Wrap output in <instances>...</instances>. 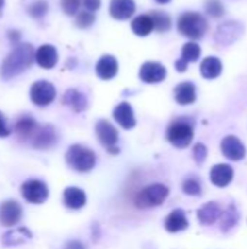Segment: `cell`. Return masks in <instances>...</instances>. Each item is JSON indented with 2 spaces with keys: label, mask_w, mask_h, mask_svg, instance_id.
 I'll use <instances>...</instances> for the list:
<instances>
[{
  "label": "cell",
  "mask_w": 247,
  "mask_h": 249,
  "mask_svg": "<svg viewBox=\"0 0 247 249\" xmlns=\"http://www.w3.org/2000/svg\"><path fill=\"white\" fill-rule=\"evenodd\" d=\"M33 55L35 51L32 48L31 44H17L4 58L3 64H1V70L0 74L4 80H9L20 73H23L25 70H28L33 61Z\"/></svg>",
  "instance_id": "6da1fadb"
},
{
  "label": "cell",
  "mask_w": 247,
  "mask_h": 249,
  "mask_svg": "<svg viewBox=\"0 0 247 249\" xmlns=\"http://www.w3.org/2000/svg\"><path fill=\"white\" fill-rule=\"evenodd\" d=\"M67 165L77 172H89L96 165V155L86 146L73 144L66 153Z\"/></svg>",
  "instance_id": "7a4b0ae2"
},
{
  "label": "cell",
  "mask_w": 247,
  "mask_h": 249,
  "mask_svg": "<svg viewBox=\"0 0 247 249\" xmlns=\"http://www.w3.org/2000/svg\"><path fill=\"white\" fill-rule=\"evenodd\" d=\"M178 29L183 36L191 39H201L208 29V23L201 13L185 12L178 19Z\"/></svg>",
  "instance_id": "3957f363"
},
{
  "label": "cell",
  "mask_w": 247,
  "mask_h": 249,
  "mask_svg": "<svg viewBox=\"0 0 247 249\" xmlns=\"http://www.w3.org/2000/svg\"><path fill=\"white\" fill-rule=\"evenodd\" d=\"M169 196V188L163 184H151L146 188H143L137 197H135V206L138 209H150L157 207Z\"/></svg>",
  "instance_id": "277c9868"
},
{
  "label": "cell",
  "mask_w": 247,
  "mask_h": 249,
  "mask_svg": "<svg viewBox=\"0 0 247 249\" xmlns=\"http://www.w3.org/2000/svg\"><path fill=\"white\" fill-rule=\"evenodd\" d=\"M167 140L178 149L188 147L194 140V127L185 120L173 121L167 128Z\"/></svg>",
  "instance_id": "5b68a950"
},
{
  "label": "cell",
  "mask_w": 247,
  "mask_h": 249,
  "mask_svg": "<svg viewBox=\"0 0 247 249\" xmlns=\"http://www.w3.org/2000/svg\"><path fill=\"white\" fill-rule=\"evenodd\" d=\"M22 196L26 201L32 204H42L47 201L49 191L48 187L39 181V179H29L25 184H22Z\"/></svg>",
  "instance_id": "8992f818"
},
{
  "label": "cell",
  "mask_w": 247,
  "mask_h": 249,
  "mask_svg": "<svg viewBox=\"0 0 247 249\" xmlns=\"http://www.w3.org/2000/svg\"><path fill=\"white\" fill-rule=\"evenodd\" d=\"M55 88L47 80H38L31 88V101L38 107H47L55 99Z\"/></svg>",
  "instance_id": "52a82bcc"
},
{
  "label": "cell",
  "mask_w": 247,
  "mask_h": 249,
  "mask_svg": "<svg viewBox=\"0 0 247 249\" xmlns=\"http://www.w3.org/2000/svg\"><path fill=\"white\" fill-rule=\"evenodd\" d=\"M22 219V207L15 200H7L0 206V223L3 226H16Z\"/></svg>",
  "instance_id": "ba28073f"
},
{
  "label": "cell",
  "mask_w": 247,
  "mask_h": 249,
  "mask_svg": "<svg viewBox=\"0 0 247 249\" xmlns=\"http://www.w3.org/2000/svg\"><path fill=\"white\" fill-rule=\"evenodd\" d=\"M166 74V67L157 61H147L140 69V79L144 83H160L165 80Z\"/></svg>",
  "instance_id": "9c48e42d"
},
{
  "label": "cell",
  "mask_w": 247,
  "mask_h": 249,
  "mask_svg": "<svg viewBox=\"0 0 247 249\" xmlns=\"http://www.w3.org/2000/svg\"><path fill=\"white\" fill-rule=\"evenodd\" d=\"M221 152L227 159L234 160V162L242 160L246 156V147L242 143V140L237 139L236 136H227V137L223 139Z\"/></svg>",
  "instance_id": "30bf717a"
},
{
  "label": "cell",
  "mask_w": 247,
  "mask_h": 249,
  "mask_svg": "<svg viewBox=\"0 0 247 249\" xmlns=\"http://www.w3.org/2000/svg\"><path fill=\"white\" fill-rule=\"evenodd\" d=\"M242 32H243V26L237 23L236 20H230V22L220 25V28L215 32V39L223 45H230L237 38H240Z\"/></svg>",
  "instance_id": "8fae6325"
},
{
  "label": "cell",
  "mask_w": 247,
  "mask_h": 249,
  "mask_svg": "<svg viewBox=\"0 0 247 249\" xmlns=\"http://www.w3.org/2000/svg\"><path fill=\"white\" fill-rule=\"evenodd\" d=\"M57 131L52 125H42L38 127L32 137V146L35 149H49L57 143Z\"/></svg>",
  "instance_id": "7c38bea8"
},
{
  "label": "cell",
  "mask_w": 247,
  "mask_h": 249,
  "mask_svg": "<svg viewBox=\"0 0 247 249\" xmlns=\"http://www.w3.org/2000/svg\"><path fill=\"white\" fill-rule=\"evenodd\" d=\"M96 134L99 142L105 146V147H115L118 143V131L116 128L106 120H100L96 124Z\"/></svg>",
  "instance_id": "4fadbf2b"
},
{
  "label": "cell",
  "mask_w": 247,
  "mask_h": 249,
  "mask_svg": "<svg viewBox=\"0 0 247 249\" xmlns=\"http://www.w3.org/2000/svg\"><path fill=\"white\" fill-rule=\"evenodd\" d=\"M114 118L115 121L125 130H131L135 127V117H134V111L132 107L128 102H121L119 105L115 107L114 109Z\"/></svg>",
  "instance_id": "5bb4252c"
},
{
  "label": "cell",
  "mask_w": 247,
  "mask_h": 249,
  "mask_svg": "<svg viewBox=\"0 0 247 249\" xmlns=\"http://www.w3.org/2000/svg\"><path fill=\"white\" fill-rule=\"evenodd\" d=\"M233 177H234V171L230 165L227 163H220V165H215L213 166L211 172H210V179L214 185L220 187V188H224L227 187L231 181H233Z\"/></svg>",
  "instance_id": "9a60e30c"
},
{
  "label": "cell",
  "mask_w": 247,
  "mask_h": 249,
  "mask_svg": "<svg viewBox=\"0 0 247 249\" xmlns=\"http://www.w3.org/2000/svg\"><path fill=\"white\" fill-rule=\"evenodd\" d=\"M33 58L36 60V63H38L42 69L49 70V69H52V67L57 64V61H58V54H57L55 47H52V45H49V44H44V45H41V47L36 50Z\"/></svg>",
  "instance_id": "2e32d148"
},
{
  "label": "cell",
  "mask_w": 247,
  "mask_h": 249,
  "mask_svg": "<svg viewBox=\"0 0 247 249\" xmlns=\"http://www.w3.org/2000/svg\"><path fill=\"white\" fill-rule=\"evenodd\" d=\"M221 214H223V209H221V206H220L218 203H215V201H210V203L204 204V206L198 210V213H197L199 223H201V225H205V226L214 225V223L221 217Z\"/></svg>",
  "instance_id": "e0dca14e"
},
{
  "label": "cell",
  "mask_w": 247,
  "mask_h": 249,
  "mask_svg": "<svg viewBox=\"0 0 247 249\" xmlns=\"http://www.w3.org/2000/svg\"><path fill=\"white\" fill-rule=\"evenodd\" d=\"M111 16L118 20L130 19L135 12V3L134 0H111L109 6Z\"/></svg>",
  "instance_id": "ac0fdd59"
},
{
  "label": "cell",
  "mask_w": 247,
  "mask_h": 249,
  "mask_svg": "<svg viewBox=\"0 0 247 249\" xmlns=\"http://www.w3.org/2000/svg\"><path fill=\"white\" fill-rule=\"evenodd\" d=\"M118 73V61L114 55H103L96 64V74L103 80H111Z\"/></svg>",
  "instance_id": "d6986e66"
},
{
  "label": "cell",
  "mask_w": 247,
  "mask_h": 249,
  "mask_svg": "<svg viewBox=\"0 0 247 249\" xmlns=\"http://www.w3.org/2000/svg\"><path fill=\"white\" fill-rule=\"evenodd\" d=\"M188 226H189V223H188L186 214H185V212L181 210V209L173 210V212L166 217V222H165V228H166V231L170 232V233L182 232V231H185Z\"/></svg>",
  "instance_id": "ffe728a7"
},
{
  "label": "cell",
  "mask_w": 247,
  "mask_h": 249,
  "mask_svg": "<svg viewBox=\"0 0 247 249\" xmlns=\"http://www.w3.org/2000/svg\"><path fill=\"white\" fill-rule=\"evenodd\" d=\"M175 99L181 105H191L197 99L195 85L191 82H182L175 88Z\"/></svg>",
  "instance_id": "44dd1931"
},
{
  "label": "cell",
  "mask_w": 247,
  "mask_h": 249,
  "mask_svg": "<svg viewBox=\"0 0 247 249\" xmlns=\"http://www.w3.org/2000/svg\"><path fill=\"white\" fill-rule=\"evenodd\" d=\"M63 104L67 105L74 112H82V111H84L87 108L86 96L77 89H68L63 96Z\"/></svg>",
  "instance_id": "7402d4cb"
},
{
  "label": "cell",
  "mask_w": 247,
  "mask_h": 249,
  "mask_svg": "<svg viewBox=\"0 0 247 249\" xmlns=\"http://www.w3.org/2000/svg\"><path fill=\"white\" fill-rule=\"evenodd\" d=\"M64 204L71 210H79L86 206V194L77 187H68L64 191Z\"/></svg>",
  "instance_id": "603a6c76"
},
{
  "label": "cell",
  "mask_w": 247,
  "mask_h": 249,
  "mask_svg": "<svg viewBox=\"0 0 247 249\" xmlns=\"http://www.w3.org/2000/svg\"><path fill=\"white\" fill-rule=\"evenodd\" d=\"M32 238V233L26 229V228H16L13 231H9L3 235L1 238V244L4 247H15V245H20L25 244L26 241H29Z\"/></svg>",
  "instance_id": "cb8c5ba5"
},
{
  "label": "cell",
  "mask_w": 247,
  "mask_h": 249,
  "mask_svg": "<svg viewBox=\"0 0 247 249\" xmlns=\"http://www.w3.org/2000/svg\"><path fill=\"white\" fill-rule=\"evenodd\" d=\"M223 71V63L217 57H207L201 63V74L205 79H217Z\"/></svg>",
  "instance_id": "d4e9b609"
},
{
  "label": "cell",
  "mask_w": 247,
  "mask_h": 249,
  "mask_svg": "<svg viewBox=\"0 0 247 249\" xmlns=\"http://www.w3.org/2000/svg\"><path fill=\"white\" fill-rule=\"evenodd\" d=\"M36 130H38V124L32 117H22L15 125V131L17 133V136H20L23 139L33 137Z\"/></svg>",
  "instance_id": "484cf974"
},
{
  "label": "cell",
  "mask_w": 247,
  "mask_h": 249,
  "mask_svg": "<svg viewBox=\"0 0 247 249\" xmlns=\"http://www.w3.org/2000/svg\"><path fill=\"white\" fill-rule=\"evenodd\" d=\"M131 28H132L134 34L138 35V36H147L154 29L153 20H151L150 15H140V16H137L132 20Z\"/></svg>",
  "instance_id": "4316f807"
},
{
  "label": "cell",
  "mask_w": 247,
  "mask_h": 249,
  "mask_svg": "<svg viewBox=\"0 0 247 249\" xmlns=\"http://www.w3.org/2000/svg\"><path fill=\"white\" fill-rule=\"evenodd\" d=\"M220 219H221V229H223V232L231 231L239 223V219H240L236 206L234 204H230V207L227 209V212L223 213Z\"/></svg>",
  "instance_id": "83f0119b"
},
{
  "label": "cell",
  "mask_w": 247,
  "mask_h": 249,
  "mask_svg": "<svg viewBox=\"0 0 247 249\" xmlns=\"http://www.w3.org/2000/svg\"><path fill=\"white\" fill-rule=\"evenodd\" d=\"M150 18L153 20V26L156 31L159 32H166L170 29L172 26V20H170V16L165 12H160V10H153L150 13Z\"/></svg>",
  "instance_id": "f1b7e54d"
},
{
  "label": "cell",
  "mask_w": 247,
  "mask_h": 249,
  "mask_svg": "<svg viewBox=\"0 0 247 249\" xmlns=\"http://www.w3.org/2000/svg\"><path fill=\"white\" fill-rule=\"evenodd\" d=\"M201 57V47L197 42H186L182 48V60L185 63L197 61Z\"/></svg>",
  "instance_id": "f546056e"
},
{
  "label": "cell",
  "mask_w": 247,
  "mask_h": 249,
  "mask_svg": "<svg viewBox=\"0 0 247 249\" xmlns=\"http://www.w3.org/2000/svg\"><path fill=\"white\" fill-rule=\"evenodd\" d=\"M48 9H49V6L45 0H36L28 7V12L33 19H41L47 15Z\"/></svg>",
  "instance_id": "4dcf8cb0"
},
{
  "label": "cell",
  "mask_w": 247,
  "mask_h": 249,
  "mask_svg": "<svg viewBox=\"0 0 247 249\" xmlns=\"http://www.w3.org/2000/svg\"><path fill=\"white\" fill-rule=\"evenodd\" d=\"M182 188H183V193L188 194V196H201V193H202L201 182L197 178L185 179L183 184H182Z\"/></svg>",
  "instance_id": "1f68e13d"
},
{
  "label": "cell",
  "mask_w": 247,
  "mask_h": 249,
  "mask_svg": "<svg viewBox=\"0 0 247 249\" xmlns=\"http://www.w3.org/2000/svg\"><path fill=\"white\" fill-rule=\"evenodd\" d=\"M205 10L213 18H221L224 15V4L220 0H207L205 1Z\"/></svg>",
  "instance_id": "d6a6232c"
},
{
  "label": "cell",
  "mask_w": 247,
  "mask_h": 249,
  "mask_svg": "<svg viewBox=\"0 0 247 249\" xmlns=\"http://www.w3.org/2000/svg\"><path fill=\"white\" fill-rule=\"evenodd\" d=\"M95 15L92 12H87V10H82L77 18H76V25L79 28H89L95 23Z\"/></svg>",
  "instance_id": "836d02e7"
},
{
  "label": "cell",
  "mask_w": 247,
  "mask_h": 249,
  "mask_svg": "<svg viewBox=\"0 0 247 249\" xmlns=\"http://www.w3.org/2000/svg\"><path fill=\"white\" fill-rule=\"evenodd\" d=\"M192 155H194V160H195L198 165H202V163L207 160L208 149H207V146H205V144L198 143V144H195V146H194V152H192Z\"/></svg>",
  "instance_id": "e575fe53"
},
{
  "label": "cell",
  "mask_w": 247,
  "mask_h": 249,
  "mask_svg": "<svg viewBox=\"0 0 247 249\" xmlns=\"http://www.w3.org/2000/svg\"><path fill=\"white\" fill-rule=\"evenodd\" d=\"M61 7L66 15H74L80 7V0H61Z\"/></svg>",
  "instance_id": "d590c367"
},
{
  "label": "cell",
  "mask_w": 247,
  "mask_h": 249,
  "mask_svg": "<svg viewBox=\"0 0 247 249\" xmlns=\"http://www.w3.org/2000/svg\"><path fill=\"white\" fill-rule=\"evenodd\" d=\"M83 4L87 12H96L100 7V0H83Z\"/></svg>",
  "instance_id": "8d00e7d4"
},
{
  "label": "cell",
  "mask_w": 247,
  "mask_h": 249,
  "mask_svg": "<svg viewBox=\"0 0 247 249\" xmlns=\"http://www.w3.org/2000/svg\"><path fill=\"white\" fill-rule=\"evenodd\" d=\"M9 134H10V130H9V127L6 124V118L0 112V137H7Z\"/></svg>",
  "instance_id": "74e56055"
},
{
  "label": "cell",
  "mask_w": 247,
  "mask_h": 249,
  "mask_svg": "<svg viewBox=\"0 0 247 249\" xmlns=\"http://www.w3.org/2000/svg\"><path fill=\"white\" fill-rule=\"evenodd\" d=\"M64 249H86V247L80 241H68Z\"/></svg>",
  "instance_id": "f35d334b"
},
{
  "label": "cell",
  "mask_w": 247,
  "mask_h": 249,
  "mask_svg": "<svg viewBox=\"0 0 247 249\" xmlns=\"http://www.w3.org/2000/svg\"><path fill=\"white\" fill-rule=\"evenodd\" d=\"M175 67H176V70H178V71L183 73V71H186V69H188V63H185L182 58H179V60L175 63Z\"/></svg>",
  "instance_id": "ab89813d"
},
{
  "label": "cell",
  "mask_w": 247,
  "mask_h": 249,
  "mask_svg": "<svg viewBox=\"0 0 247 249\" xmlns=\"http://www.w3.org/2000/svg\"><path fill=\"white\" fill-rule=\"evenodd\" d=\"M9 36H10V39H12V41H13V39H15V41H17V39H19V32H16V31H10V32H9Z\"/></svg>",
  "instance_id": "60d3db41"
},
{
  "label": "cell",
  "mask_w": 247,
  "mask_h": 249,
  "mask_svg": "<svg viewBox=\"0 0 247 249\" xmlns=\"http://www.w3.org/2000/svg\"><path fill=\"white\" fill-rule=\"evenodd\" d=\"M157 3H160V4H166V3H169L170 0H156Z\"/></svg>",
  "instance_id": "b9f144b4"
},
{
  "label": "cell",
  "mask_w": 247,
  "mask_h": 249,
  "mask_svg": "<svg viewBox=\"0 0 247 249\" xmlns=\"http://www.w3.org/2000/svg\"><path fill=\"white\" fill-rule=\"evenodd\" d=\"M3 6H4V0H0V15H1V10H3Z\"/></svg>",
  "instance_id": "7bdbcfd3"
}]
</instances>
